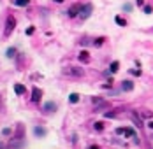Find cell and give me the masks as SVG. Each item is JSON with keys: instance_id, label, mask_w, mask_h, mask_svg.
Listing matches in <instances>:
<instances>
[{"instance_id": "e0dca14e", "label": "cell", "mask_w": 153, "mask_h": 149, "mask_svg": "<svg viewBox=\"0 0 153 149\" xmlns=\"http://www.w3.org/2000/svg\"><path fill=\"white\" fill-rule=\"evenodd\" d=\"M93 128H95V130H97V132H102V128H104V125H102L100 121H97V123L93 125Z\"/></svg>"}, {"instance_id": "83f0119b", "label": "cell", "mask_w": 153, "mask_h": 149, "mask_svg": "<svg viewBox=\"0 0 153 149\" xmlns=\"http://www.w3.org/2000/svg\"><path fill=\"white\" fill-rule=\"evenodd\" d=\"M55 2H64V0H55Z\"/></svg>"}, {"instance_id": "f1b7e54d", "label": "cell", "mask_w": 153, "mask_h": 149, "mask_svg": "<svg viewBox=\"0 0 153 149\" xmlns=\"http://www.w3.org/2000/svg\"><path fill=\"white\" fill-rule=\"evenodd\" d=\"M0 147H2V142H0Z\"/></svg>"}, {"instance_id": "3957f363", "label": "cell", "mask_w": 153, "mask_h": 149, "mask_svg": "<svg viewBox=\"0 0 153 149\" xmlns=\"http://www.w3.org/2000/svg\"><path fill=\"white\" fill-rule=\"evenodd\" d=\"M81 4H72L69 7V11H67V14L70 16V18H76V16H79V12H81Z\"/></svg>"}, {"instance_id": "8992f818", "label": "cell", "mask_w": 153, "mask_h": 149, "mask_svg": "<svg viewBox=\"0 0 153 149\" xmlns=\"http://www.w3.org/2000/svg\"><path fill=\"white\" fill-rule=\"evenodd\" d=\"M121 89H123V91H132V89H134V83L132 81H123L121 83Z\"/></svg>"}, {"instance_id": "6da1fadb", "label": "cell", "mask_w": 153, "mask_h": 149, "mask_svg": "<svg viewBox=\"0 0 153 149\" xmlns=\"http://www.w3.org/2000/svg\"><path fill=\"white\" fill-rule=\"evenodd\" d=\"M64 75H69V77H81L85 72H83V68H76V67H69V68H64L62 70Z\"/></svg>"}, {"instance_id": "277c9868", "label": "cell", "mask_w": 153, "mask_h": 149, "mask_svg": "<svg viewBox=\"0 0 153 149\" xmlns=\"http://www.w3.org/2000/svg\"><path fill=\"white\" fill-rule=\"evenodd\" d=\"M14 28H16V19H14L13 16H9L7 21H5V35H9Z\"/></svg>"}, {"instance_id": "484cf974", "label": "cell", "mask_w": 153, "mask_h": 149, "mask_svg": "<svg viewBox=\"0 0 153 149\" xmlns=\"http://www.w3.org/2000/svg\"><path fill=\"white\" fill-rule=\"evenodd\" d=\"M136 4L141 7V5H144V0H136Z\"/></svg>"}, {"instance_id": "cb8c5ba5", "label": "cell", "mask_w": 153, "mask_h": 149, "mask_svg": "<svg viewBox=\"0 0 153 149\" xmlns=\"http://www.w3.org/2000/svg\"><path fill=\"white\" fill-rule=\"evenodd\" d=\"M34 30H35V28H34V26H30V28H28V30H26V33H28V35H32V33H34Z\"/></svg>"}, {"instance_id": "44dd1931", "label": "cell", "mask_w": 153, "mask_h": 149, "mask_svg": "<svg viewBox=\"0 0 153 149\" xmlns=\"http://www.w3.org/2000/svg\"><path fill=\"white\" fill-rule=\"evenodd\" d=\"M123 11H132V5H130V4H125V5H123Z\"/></svg>"}, {"instance_id": "4316f807", "label": "cell", "mask_w": 153, "mask_h": 149, "mask_svg": "<svg viewBox=\"0 0 153 149\" xmlns=\"http://www.w3.org/2000/svg\"><path fill=\"white\" fill-rule=\"evenodd\" d=\"M148 128H151V130H153V121H150V123H148Z\"/></svg>"}, {"instance_id": "d6986e66", "label": "cell", "mask_w": 153, "mask_h": 149, "mask_svg": "<svg viewBox=\"0 0 153 149\" xmlns=\"http://www.w3.org/2000/svg\"><path fill=\"white\" fill-rule=\"evenodd\" d=\"M132 119H134V123H137V126H142V123H141V119L136 116V114H132Z\"/></svg>"}, {"instance_id": "4fadbf2b", "label": "cell", "mask_w": 153, "mask_h": 149, "mask_svg": "<svg viewBox=\"0 0 153 149\" xmlns=\"http://www.w3.org/2000/svg\"><path fill=\"white\" fill-rule=\"evenodd\" d=\"M5 54H7V58H14L16 56V49L14 47H9L7 51H5Z\"/></svg>"}, {"instance_id": "7a4b0ae2", "label": "cell", "mask_w": 153, "mask_h": 149, "mask_svg": "<svg viewBox=\"0 0 153 149\" xmlns=\"http://www.w3.org/2000/svg\"><path fill=\"white\" fill-rule=\"evenodd\" d=\"M91 11H93V5H91V4H85L83 7H81V12H79V18H81V19H86V18H90Z\"/></svg>"}, {"instance_id": "30bf717a", "label": "cell", "mask_w": 153, "mask_h": 149, "mask_svg": "<svg viewBox=\"0 0 153 149\" xmlns=\"http://www.w3.org/2000/svg\"><path fill=\"white\" fill-rule=\"evenodd\" d=\"M55 109H56V104H53V102H48V104L44 105V111H46V112H53Z\"/></svg>"}, {"instance_id": "ffe728a7", "label": "cell", "mask_w": 153, "mask_h": 149, "mask_svg": "<svg viewBox=\"0 0 153 149\" xmlns=\"http://www.w3.org/2000/svg\"><path fill=\"white\" fill-rule=\"evenodd\" d=\"M144 12H146V14H151V12H153L151 5H144Z\"/></svg>"}, {"instance_id": "9c48e42d", "label": "cell", "mask_w": 153, "mask_h": 149, "mask_svg": "<svg viewBox=\"0 0 153 149\" xmlns=\"http://www.w3.org/2000/svg\"><path fill=\"white\" fill-rule=\"evenodd\" d=\"M25 91H26V88L23 84H14V93L16 95H23Z\"/></svg>"}, {"instance_id": "603a6c76", "label": "cell", "mask_w": 153, "mask_h": 149, "mask_svg": "<svg viewBox=\"0 0 153 149\" xmlns=\"http://www.w3.org/2000/svg\"><path fill=\"white\" fill-rule=\"evenodd\" d=\"M132 74H134V75H141V70H139V68H137V70H136V68H134V70H130Z\"/></svg>"}, {"instance_id": "8fae6325", "label": "cell", "mask_w": 153, "mask_h": 149, "mask_svg": "<svg viewBox=\"0 0 153 149\" xmlns=\"http://www.w3.org/2000/svg\"><path fill=\"white\" fill-rule=\"evenodd\" d=\"M69 102H70V104H77V102H79V95H77V93H70V95H69Z\"/></svg>"}, {"instance_id": "d4e9b609", "label": "cell", "mask_w": 153, "mask_h": 149, "mask_svg": "<svg viewBox=\"0 0 153 149\" xmlns=\"http://www.w3.org/2000/svg\"><path fill=\"white\" fill-rule=\"evenodd\" d=\"M123 132H125V128H116V133H118V135H121Z\"/></svg>"}, {"instance_id": "5b68a950", "label": "cell", "mask_w": 153, "mask_h": 149, "mask_svg": "<svg viewBox=\"0 0 153 149\" xmlns=\"http://www.w3.org/2000/svg\"><path fill=\"white\" fill-rule=\"evenodd\" d=\"M40 96H42V91H40L39 88H34L32 89V102H39Z\"/></svg>"}, {"instance_id": "9a60e30c", "label": "cell", "mask_w": 153, "mask_h": 149, "mask_svg": "<svg viewBox=\"0 0 153 149\" xmlns=\"http://www.w3.org/2000/svg\"><path fill=\"white\" fill-rule=\"evenodd\" d=\"M123 135H125V137H136V133H134V130H132V128H125Z\"/></svg>"}, {"instance_id": "7c38bea8", "label": "cell", "mask_w": 153, "mask_h": 149, "mask_svg": "<svg viewBox=\"0 0 153 149\" xmlns=\"http://www.w3.org/2000/svg\"><path fill=\"white\" fill-rule=\"evenodd\" d=\"M28 4H30V0H14V5H18V7H25Z\"/></svg>"}, {"instance_id": "52a82bcc", "label": "cell", "mask_w": 153, "mask_h": 149, "mask_svg": "<svg viewBox=\"0 0 153 149\" xmlns=\"http://www.w3.org/2000/svg\"><path fill=\"white\" fill-rule=\"evenodd\" d=\"M79 62L90 63V53H88V51H81V53H79Z\"/></svg>"}, {"instance_id": "2e32d148", "label": "cell", "mask_w": 153, "mask_h": 149, "mask_svg": "<svg viewBox=\"0 0 153 149\" xmlns=\"http://www.w3.org/2000/svg\"><path fill=\"white\" fill-rule=\"evenodd\" d=\"M118 68H120V63L118 62H113V63H111V72H118Z\"/></svg>"}, {"instance_id": "7402d4cb", "label": "cell", "mask_w": 153, "mask_h": 149, "mask_svg": "<svg viewBox=\"0 0 153 149\" xmlns=\"http://www.w3.org/2000/svg\"><path fill=\"white\" fill-rule=\"evenodd\" d=\"M91 102H93V104H100V98L99 96H93V98H91Z\"/></svg>"}, {"instance_id": "ba28073f", "label": "cell", "mask_w": 153, "mask_h": 149, "mask_svg": "<svg viewBox=\"0 0 153 149\" xmlns=\"http://www.w3.org/2000/svg\"><path fill=\"white\" fill-rule=\"evenodd\" d=\"M34 133H35L37 137H44L48 132H46V128H42V126H35V128H34Z\"/></svg>"}, {"instance_id": "ac0fdd59", "label": "cell", "mask_w": 153, "mask_h": 149, "mask_svg": "<svg viewBox=\"0 0 153 149\" xmlns=\"http://www.w3.org/2000/svg\"><path fill=\"white\" fill-rule=\"evenodd\" d=\"M104 41H106V39H104V37H99V39H97V41L93 42V46H97V47H99V46H102V42H104Z\"/></svg>"}, {"instance_id": "5bb4252c", "label": "cell", "mask_w": 153, "mask_h": 149, "mask_svg": "<svg viewBox=\"0 0 153 149\" xmlns=\"http://www.w3.org/2000/svg\"><path fill=\"white\" fill-rule=\"evenodd\" d=\"M115 21H116L120 26H125V25H127V21H125V19L121 18V16H116V18H115Z\"/></svg>"}]
</instances>
